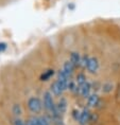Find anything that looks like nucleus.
<instances>
[{"mask_svg": "<svg viewBox=\"0 0 120 125\" xmlns=\"http://www.w3.org/2000/svg\"><path fill=\"white\" fill-rule=\"evenodd\" d=\"M50 90H47V91L44 92L43 94V105H44V109L48 112L49 115H51L52 112L55 111L56 109V103L54 101V98Z\"/></svg>", "mask_w": 120, "mask_h": 125, "instance_id": "1", "label": "nucleus"}, {"mask_svg": "<svg viewBox=\"0 0 120 125\" xmlns=\"http://www.w3.org/2000/svg\"><path fill=\"white\" fill-rule=\"evenodd\" d=\"M27 107L31 114L38 115L44 108L43 100H40L38 96H30L27 101Z\"/></svg>", "mask_w": 120, "mask_h": 125, "instance_id": "2", "label": "nucleus"}, {"mask_svg": "<svg viewBox=\"0 0 120 125\" xmlns=\"http://www.w3.org/2000/svg\"><path fill=\"white\" fill-rule=\"evenodd\" d=\"M87 71L91 74H96L98 73V71L100 69V62L99 59L95 56H88L87 58V62H86V68Z\"/></svg>", "mask_w": 120, "mask_h": 125, "instance_id": "3", "label": "nucleus"}, {"mask_svg": "<svg viewBox=\"0 0 120 125\" xmlns=\"http://www.w3.org/2000/svg\"><path fill=\"white\" fill-rule=\"evenodd\" d=\"M66 90H67L66 86L64 84H62L59 80H55L54 82L51 84V86H50V91H51V93L54 96H59V98H61Z\"/></svg>", "mask_w": 120, "mask_h": 125, "instance_id": "4", "label": "nucleus"}, {"mask_svg": "<svg viewBox=\"0 0 120 125\" xmlns=\"http://www.w3.org/2000/svg\"><path fill=\"white\" fill-rule=\"evenodd\" d=\"M91 117H93V112L90 111V109L88 107H85L81 110L78 123L80 125H86L91 121Z\"/></svg>", "mask_w": 120, "mask_h": 125, "instance_id": "5", "label": "nucleus"}, {"mask_svg": "<svg viewBox=\"0 0 120 125\" xmlns=\"http://www.w3.org/2000/svg\"><path fill=\"white\" fill-rule=\"evenodd\" d=\"M91 89H93V85H91L88 81H86L84 84H82L81 86H79V94H80L82 98L87 99L88 96L91 94L90 93Z\"/></svg>", "mask_w": 120, "mask_h": 125, "instance_id": "6", "label": "nucleus"}, {"mask_svg": "<svg viewBox=\"0 0 120 125\" xmlns=\"http://www.w3.org/2000/svg\"><path fill=\"white\" fill-rule=\"evenodd\" d=\"M67 108H68V102L64 96H61L59 99V101L56 102V111L59 112L61 115H64L67 111Z\"/></svg>", "mask_w": 120, "mask_h": 125, "instance_id": "7", "label": "nucleus"}, {"mask_svg": "<svg viewBox=\"0 0 120 125\" xmlns=\"http://www.w3.org/2000/svg\"><path fill=\"white\" fill-rule=\"evenodd\" d=\"M100 96L98 93H91L87 98V107L88 108H96L100 104Z\"/></svg>", "mask_w": 120, "mask_h": 125, "instance_id": "8", "label": "nucleus"}, {"mask_svg": "<svg viewBox=\"0 0 120 125\" xmlns=\"http://www.w3.org/2000/svg\"><path fill=\"white\" fill-rule=\"evenodd\" d=\"M69 61L75 68L81 67V61H82V55L79 52H71L69 56Z\"/></svg>", "mask_w": 120, "mask_h": 125, "instance_id": "9", "label": "nucleus"}, {"mask_svg": "<svg viewBox=\"0 0 120 125\" xmlns=\"http://www.w3.org/2000/svg\"><path fill=\"white\" fill-rule=\"evenodd\" d=\"M74 69H75V67L71 64L69 59L64 62V65H63V67H62V70L69 76H72V74L74 73Z\"/></svg>", "mask_w": 120, "mask_h": 125, "instance_id": "10", "label": "nucleus"}, {"mask_svg": "<svg viewBox=\"0 0 120 125\" xmlns=\"http://www.w3.org/2000/svg\"><path fill=\"white\" fill-rule=\"evenodd\" d=\"M54 70L53 69H48V70H46V71H44V73L42 74V76H40V80L42 81H48L50 80L51 77L54 75Z\"/></svg>", "mask_w": 120, "mask_h": 125, "instance_id": "11", "label": "nucleus"}, {"mask_svg": "<svg viewBox=\"0 0 120 125\" xmlns=\"http://www.w3.org/2000/svg\"><path fill=\"white\" fill-rule=\"evenodd\" d=\"M12 112H13L15 117H20L21 114H23V108H21V106L19 104H15L12 107Z\"/></svg>", "mask_w": 120, "mask_h": 125, "instance_id": "12", "label": "nucleus"}, {"mask_svg": "<svg viewBox=\"0 0 120 125\" xmlns=\"http://www.w3.org/2000/svg\"><path fill=\"white\" fill-rule=\"evenodd\" d=\"M113 87H114V85L110 82H106V83H104L103 85H102V91L104 92V93H110L113 91Z\"/></svg>", "mask_w": 120, "mask_h": 125, "instance_id": "13", "label": "nucleus"}, {"mask_svg": "<svg viewBox=\"0 0 120 125\" xmlns=\"http://www.w3.org/2000/svg\"><path fill=\"white\" fill-rule=\"evenodd\" d=\"M27 125H39V120H38V117L36 115L30 117L29 119L27 120Z\"/></svg>", "mask_w": 120, "mask_h": 125, "instance_id": "14", "label": "nucleus"}, {"mask_svg": "<svg viewBox=\"0 0 120 125\" xmlns=\"http://www.w3.org/2000/svg\"><path fill=\"white\" fill-rule=\"evenodd\" d=\"M39 125H51V120L47 115H39Z\"/></svg>", "mask_w": 120, "mask_h": 125, "instance_id": "15", "label": "nucleus"}, {"mask_svg": "<svg viewBox=\"0 0 120 125\" xmlns=\"http://www.w3.org/2000/svg\"><path fill=\"white\" fill-rule=\"evenodd\" d=\"M75 82H77L78 86H81L82 84H84L86 82V76H85L84 73H79L77 75V80H75Z\"/></svg>", "mask_w": 120, "mask_h": 125, "instance_id": "16", "label": "nucleus"}, {"mask_svg": "<svg viewBox=\"0 0 120 125\" xmlns=\"http://www.w3.org/2000/svg\"><path fill=\"white\" fill-rule=\"evenodd\" d=\"M13 125H27V122H24L20 117H15L13 120Z\"/></svg>", "mask_w": 120, "mask_h": 125, "instance_id": "17", "label": "nucleus"}, {"mask_svg": "<svg viewBox=\"0 0 120 125\" xmlns=\"http://www.w3.org/2000/svg\"><path fill=\"white\" fill-rule=\"evenodd\" d=\"M80 114H81V110H77V109L72 111V118H73V120H74V121H77V122H78L79 117H80Z\"/></svg>", "mask_w": 120, "mask_h": 125, "instance_id": "18", "label": "nucleus"}, {"mask_svg": "<svg viewBox=\"0 0 120 125\" xmlns=\"http://www.w3.org/2000/svg\"><path fill=\"white\" fill-rule=\"evenodd\" d=\"M7 48V46H5V43H0V52L3 51V50Z\"/></svg>", "mask_w": 120, "mask_h": 125, "instance_id": "19", "label": "nucleus"}]
</instances>
